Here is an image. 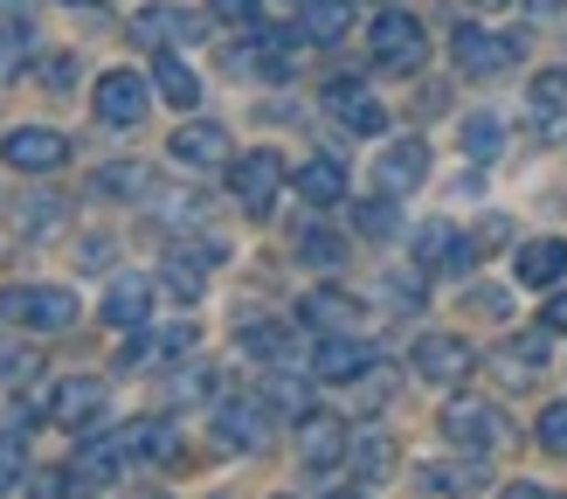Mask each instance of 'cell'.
Segmentation results:
<instances>
[{"label": "cell", "instance_id": "obj_10", "mask_svg": "<svg viewBox=\"0 0 567 499\" xmlns=\"http://www.w3.org/2000/svg\"><path fill=\"white\" fill-rule=\"evenodd\" d=\"M319 381H360L367 368H374V347L367 340H353V333H326L319 347H311V360H305Z\"/></svg>", "mask_w": 567, "mask_h": 499}, {"label": "cell", "instance_id": "obj_13", "mask_svg": "<svg viewBox=\"0 0 567 499\" xmlns=\"http://www.w3.org/2000/svg\"><path fill=\"white\" fill-rule=\"evenodd\" d=\"M422 174H430V139H394V146L374 160V187L381 194H409V187H422Z\"/></svg>", "mask_w": 567, "mask_h": 499}, {"label": "cell", "instance_id": "obj_14", "mask_svg": "<svg viewBox=\"0 0 567 499\" xmlns=\"http://www.w3.org/2000/svg\"><path fill=\"white\" fill-rule=\"evenodd\" d=\"M146 77H132V70H111V77H97V119L104 125H138L146 119Z\"/></svg>", "mask_w": 567, "mask_h": 499}, {"label": "cell", "instance_id": "obj_43", "mask_svg": "<svg viewBox=\"0 0 567 499\" xmlns=\"http://www.w3.org/2000/svg\"><path fill=\"white\" fill-rule=\"evenodd\" d=\"M208 14H215V21H243V28H249V21H264V14H257V0H208Z\"/></svg>", "mask_w": 567, "mask_h": 499}, {"label": "cell", "instance_id": "obj_42", "mask_svg": "<svg viewBox=\"0 0 567 499\" xmlns=\"http://www.w3.org/2000/svg\"><path fill=\"white\" fill-rule=\"evenodd\" d=\"M70 471H35V479H28V499H70Z\"/></svg>", "mask_w": 567, "mask_h": 499}, {"label": "cell", "instance_id": "obj_25", "mask_svg": "<svg viewBox=\"0 0 567 499\" xmlns=\"http://www.w3.org/2000/svg\"><path fill=\"white\" fill-rule=\"evenodd\" d=\"M298 194H305L311 208H332L339 194H347V166H339L332 153H319V160H305V166H298Z\"/></svg>", "mask_w": 567, "mask_h": 499}, {"label": "cell", "instance_id": "obj_9", "mask_svg": "<svg viewBox=\"0 0 567 499\" xmlns=\"http://www.w3.org/2000/svg\"><path fill=\"white\" fill-rule=\"evenodd\" d=\"M409 257H415L422 271H464V264H471V236H457L443 215H430V222H415Z\"/></svg>", "mask_w": 567, "mask_h": 499}, {"label": "cell", "instance_id": "obj_50", "mask_svg": "<svg viewBox=\"0 0 567 499\" xmlns=\"http://www.w3.org/2000/svg\"><path fill=\"white\" fill-rule=\"evenodd\" d=\"M63 8H104V0H63Z\"/></svg>", "mask_w": 567, "mask_h": 499}, {"label": "cell", "instance_id": "obj_11", "mask_svg": "<svg viewBox=\"0 0 567 499\" xmlns=\"http://www.w3.org/2000/svg\"><path fill=\"white\" fill-rule=\"evenodd\" d=\"M471 347L457 340V333H422V340H415V375L422 381H436V388H450V381H464L471 375Z\"/></svg>", "mask_w": 567, "mask_h": 499}, {"label": "cell", "instance_id": "obj_17", "mask_svg": "<svg viewBox=\"0 0 567 499\" xmlns=\"http://www.w3.org/2000/svg\"><path fill=\"white\" fill-rule=\"evenodd\" d=\"M125 458H132V437H83V451H76V465H70V479L76 486H111L125 471Z\"/></svg>", "mask_w": 567, "mask_h": 499}, {"label": "cell", "instance_id": "obj_15", "mask_svg": "<svg viewBox=\"0 0 567 499\" xmlns=\"http://www.w3.org/2000/svg\"><path fill=\"white\" fill-rule=\"evenodd\" d=\"M298 451H305V465H311V471H332L339 458L353 451V444H347V424H339L332 409H311L305 424H298Z\"/></svg>", "mask_w": 567, "mask_h": 499}, {"label": "cell", "instance_id": "obj_39", "mask_svg": "<svg viewBox=\"0 0 567 499\" xmlns=\"http://www.w3.org/2000/svg\"><path fill=\"white\" fill-rule=\"evenodd\" d=\"M498 243H513V222H505V215H485V222L471 230V257H492Z\"/></svg>", "mask_w": 567, "mask_h": 499}, {"label": "cell", "instance_id": "obj_19", "mask_svg": "<svg viewBox=\"0 0 567 499\" xmlns=\"http://www.w3.org/2000/svg\"><path fill=\"white\" fill-rule=\"evenodd\" d=\"M153 319V277H138V271H125V277H111V292H104V326H146Z\"/></svg>", "mask_w": 567, "mask_h": 499}, {"label": "cell", "instance_id": "obj_45", "mask_svg": "<svg viewBox=\"0 0 567 499\" xmlns=\"http://www.w3.org/2000/svg\"><path fill=\"white\" fill-rule=\"evenodd\" d=\"M104 264H111V243L104 236H83L76 243V271H104Z\"/></svg>", "mask_w": 567, "mask_h": 499}, {"label": "cell", "instance_id": "obj_47", "mask_svg": "<svg viewBox=\"0 0 567 499\" xmlns=\"http://www.w3.org/2000/svg\"><path fill=\"white\" fill-rule=\"evenodd\" d=\"M498 499H560V492H547V486H505Z\"/></svg>", "mask_w": 567, "mask_h": 499}, {"label": "cell", "instance_id": "obj_27", "mask_svg": "<svg viewBox=\"0 0 567 499\" xmlns=\"http://www.w3.org/2000/svg\"><path fill=\"white\" fill-rule=\"evenodd\" d=\"M492 360H498V381H505V388H526L533 375L547 368V347L533 340V333H519V340H505V347H498Z\"/></svg>", "mask_w": 567, "mask_h": 499}, {"label": "cell", "instance_id": "obj_21", "mask_svg": "<svg viewBox=\"0 0 567 499\" xmlns=\"http://www.w3.org/2000/svg\"><path fill=\"white\" fill-rule=\"evenodd\" d=\"M485 479H492V471L477 465V451H471V458L422 465V492H443V499H471V492H485Z\"/></svg>", "mask_w": 567, "mask_h": 499}, {"label": "cell", "instance_id": "obj_12", "mask_svg": "<svg viewBox=\"0 0 567 499\" xmlns=\"http://www.w3.org/2000/svg\"><path fill=\"white\" fill-rule=\"evenodd\" d=\"M443 437L457 444V451H477V458H485L492 444L505 437V424H498L492 403H450V409H443Z\"/></svg>", "mask_w": 567, "mask_h": 499}, {"label": "cell", "instance_id": "obj_51", "mask_svg": "<svg viewBox=\"0 0 567 499\" xmlns=\"http://www.w3.org/2000/svg\"><path fill=\"white\" fill-rule=\"evenodd\" d=\"M477 8H513V0H477Z\"/></svg>", "mask_w": 567, "mask_h": 499}, {"label": "cell", "instance_id": "obj_31", "mask_svg": "<svg viewBox=\"0 0 567 499\" xmlns=\"http://www.w3.org/2000/svg\"><path fill=\"white\" fill-rule=\"evenodd\" d=\"M526 104H533V119H540L547 132H560V119H567V70H547V77H533Z\"/></svg>", "mask_w": 567, "mask_h": 499}, {"label": "cell", "instance_id": "obj_23", "mask_svg": "<svg viewBox=\"0 0 567 499\" xmlns=\"http://www.w3.org/2000/svg\"><path fill=\"white\" fill-rule=\"evenodd\" d=\"M174 160L181 166H221V160H229V132L208 125V119H194V125L174 132Z\"/></svg>", "mask_w": 567, "mask_h": 499}, {"label": "cell", "instance_id": "obj_2", "mask_svg": "<svg viewBox=\"0 0 567 499\" xmlns=\"http://www.w3.org/2000/svg\"><path fill=\"white\" fill-rule=\"evenodd\" d=\"M229 187H236V208H243L249 222H270L277 194H284V153H270V146L243 153V160L229 166Z\"/></svg>", "mask_w": 567, "mask_h": 499}, {"label": "cell", "instance_id": "obj_18", "mask_svg": "<svg viewBox=\"0 0 567 499\" xmlns=\"http://www.w3.org/2000/svg\"><path fill=\"white\" fill-rule=\"evenodd\" d=\"M215 437L229 444V451H264V444H270L264 396L257 403H215Z\"/></svg>", "mask_w": 567, "mask_h": 499}, {"label": "cell", "instance_id": "obj_52", "mask_svg": "<svg viewBox=\"0 0 567 499\" xmlns=\"http://www.w3.org/2000/svg\"><path fill=\"white\" fill-rule=\"evenodd\" d=\"M138 499H166V492H138Z\"/></svg>", "mask_w": 567, "mask_h": 499}, {"label": "cell", "instance_id": "obj_46", "mask_svg": "<svg viewBox=\"0 0 567 499\" xmlns=\"http://www.w3.org/2000/svg\"><path fill=\"white\" fill-rule=\"evenodd\" d=\"M471 305H477V313H492V319H498V313H505V292H498V285H477V292H471Z\"/></svg>", "mask_w": 567, "mask_h": 499}, {"label": "cell", "instance_id": "obj_49", "mask_svg": "<svg viewBox=\"0 0 567 499\" xmlns=\"http://www.w3.org/2000/svg\"><path fill=\"white\" fill-rule=\"evenodd\" d=\"M28 8H35V0H0V21H21Z\"/></svg>", "mask_w": 567, "mask_h": 499}, {"label": "cell", "instance_id": "obj_40", "mask_svg": "<svg viewBox=\"0 0 567 499\" xmlns=\"http://www.w3.org/2000/svg\"><path fill=\"white\" fill-rule=\"evenodd\" d=\"M21 471H28V444H21L14 430H0V492H8Z\"/></svg>", "mask_w": 567, "mask_h": 499}, {"label": "cell", "instance_id": "obj_22", "mask_svg": "<svg viewBox=\"0 0 567 499\" xmlns=\"http://www.w3.org/2000/svg\"><path fill=\"white\" fill-rule=\"evenodd\" d=\"M567 277V243L560 236H540V243H519V285H533V292H547V285H560Z\"/></svg>", "mask_w": 567, "mask_h": 499}, {"label": "cell", "instance_id": "obj_53", "mask_svg": "<svg viewBox=\"0 0 567 499\" xmlns=\"http://www.w3.org/2000/svg\"><path fill=\"white\" fill-rule=\"evenodd\" d=\"M339 499H360V492H339Z\"/></svg>", "mask_w": 567, "mask_h": 499}, {"label": "cell", "instance_id": "obj_20", "mask_svg": "<svg viewBox=\"0 0 567 499\" xmlns=\"http://www.w3.org/2000/svg\"><path fill=\"white\" fill-rule=\"evenodd\" d=\"M347 28H353V0H305V14H298L305 49H332V42H347Z\"/></svg>", "mask_w": 567, "mask_h": 499}, {"label": "cell", "instance_id": "obj_36", "mask_svg": "<svg viewBox=\"0 0 567 499\" xmlns=\"http://www.w3.org/2000/svg\"><path fill=\"white\" fill-rule=\"evenodd\" d=\"M339 257H347V243H339L332 230H319V222H305V230H298V264H311V271H332Z\"/></svg>", "mask_w": 567, "mask_h": 499}, {"label": "cell", "instance_id": "obj_6", "mask_svg": "<svg viewBox=\"0 0 567 499\" xmlns=\"http://www.w3.org/2000/svg\"><path fill=\"white\" fill-rule=\"evenodd\" d=\"M0 160L21 166V174H55V166L70 160V139L49 132V125H14L8 139H0Z\"/></svg>", "mask_w": 567, "mask_h": 499}, {"label": "cell", "instance_id": "obj_28", "mask_svg": "<svg viewBox=\"0 0 567 499\" xmlns=\"http://www.w3.org/2000/svg\"><path fill=\"white\" fill-rule=\"evenodd\" d=\"M63 230V194H21L14 202V236H55Z\"/></svg>", "mask_w": 567, "mask_h": 499}, {"label": "cell", "instance_id": "obj_26", "mask_svg": "<svg viewBox=\"0 0 567 499\" xmlns=\"http://www.w3.org/2000/svg\"><path fill=\"white\" fill-rule=\"evenodd\" d=\"M153 83H159V98H166V104H181V111H194V104H202V77H194V70L181 63V49H159Z\"/></svg>", "mask_w": 567, "mask_h": 499}, {"label": "cell", "instance_id": "obj_16", "mask_svg": "<svg viewBox=\"0 0 567 499\" xmlns=\"http://www.w3.org/2000/svg\"><path fill=\"white\" fill-rule=\"evenodd\" d=\"M202 347V326L181 319V326H159V333H138V340L125 347V368H166L174 354H194Z\"/></svg>", "mask_w": 567, "mask_h": 499}, {"label": "cell", "instance_id": "obj_3", "mask_svg": "<svg viewBox=\"0 0 567 499\" xmlns=\"http://www.w3.org/2000/svg\"><path fill=\"white\" fill-rule=\"evenodd\" d=\"M0 313H8L14 326H28V333H63V326H76V292H63V285H14L8 298H0Z\"/></svg>", "mask_w": 567, "mask_h": 499}, {"label": "cell", "instance_id": "obj_30", "mask_svg": "<svg viewBox=\"0 0 567 499\" xmlns=\"http://www.w3.org/2000/svg\"><path fill=\"white\" fill-rule=\"evenodd\" d=\"M243 354L249 360H270V368H284L298 347H291V326H277V319H257V326H243Z\"/></svg>", "mask_w": 567, "mask_h": 499}, {"label": "cell", "instance_id": "obj_4", "mask_svg": "<svg viewBox=\"0 0 567 499\" xmlns=\"http://www.w3.org/2000/svg\"><path fill=\"white\" fill-rule=\"evenodd\" d=\"M208 28L194 8H174V0H153V8H138L132 21V42H146V49H187V42H202Z\"/></svg>", "mask_w": 567, "mask_h": 499}, {"label": "cell", "instance_id": "obj_7", "mask_svg": "<svg viewBox=\"0 0 567 499\" xmlns=\"http://www.w3.org/2000/svg\"><path fill=\"white\" fill-rule=\"evenodd\" d=\"M450 55H457L464 77H498V70L519 63V42L492 35V28H457V35H450Z\"/></svg>", "mask_w": 567, "mask_h": 499}, {"label": "cell", "instance_id": "obj_34", "mask_svg": "<svg viewBox=\"0 0 567 499\" xmlns=\"http://www.w3.org/2000/svg\"><path fill=\"white\" fill-rule=\"evenodd\" d=\"M28 63H35V28H28V21H8V28H0V83H14Z\"/></svg>", "mask_w": 567, "mask_h": 499}, {"label": "cell", "instance_id": "obj_35", "mask_svg": "<svg viewBox=\"0 0 567 499\" xmlns=\"http://www.w3.org/2000/svg\"><path fill=\"white\" fill-rule=\"evenodd\" d=\"M264 409L298 416V424H305V416H311V388H305L298 375H270V381H264Z\"/></svg>", "mask_w": 567, "mask_h": 499}, {"label": "cell", "instance_id": "obj_41", "mask_svg": "<svg viewBox=\"0 0 567 499\" xmlns=\"http://www.w3.org/2000/svg\"><path fill=\"white\" fill-rule=\"evenodd\" d=\"M533 430H540V444H547V451H567V403H547Z\"/></svg>", "mask_w": 567, "mask_h": 499}, {"label": "cell", "instance_id": "obj_29", "mask_svg": "<svg viewBox=\"0 0 567 499\" xmlns=\"http://www.w3.org/2000/svg\"><path fill=\"white\" fill-rule=\"evenodd\" d=\"M394 465H402V444H394L388 430H374V437H360V444H353V471H360L367 486L394 479Z\"/></svg>", "mask_w": 567, "mask_h": 499}, {"label": "cell", "instance_id": "obj_54", "mask_svg": "<svg viewBox=\"0 0 567 499\" xmlns=\"http://www.w3.org/2000/svg\"><path fill=\"white\" fill-rule=\"evenodd\" d=\"M291 8H305V0H291Z\"/></svg>", "mask_w": 567, "mask_h": 499}, {"label": "cell", "instance_id": "obj_37", "mask_svg": "<svg viewBox=\"0 0 567 499\" xmlns=\"http://www.w3.org/2000/svg\"><path fill=\"white\" fill-rule=\"evenodd\" d=\"M464 153H471V160H498V153H505V125L492 119V111L464 119Z\"/></svg>", "mask_w": 567, "mask_h": 499}, {"label": "cell", "instance_id": "obj_48", "mask_svg": "<svg viewBox=\"0 0 567 499\" xmlns=\"http://www.w3.org/2000/svg\"><path fill=\"white\" fill-rule=\"evenodd\" d=\"M547 326H554V333H567V292H554V305H547Z\"/></svg>", "mask_w": 567, "mask_h": 499}, {"label": "cell", "instance_id": "obj_8", "mask_svg": "<svg viewBox=\"0 0 567 499\" xmlns=\"http://www.w3.org/2000/svg\"><path fill=\"white\" fill-rule=\"evenodd\" d=\"M326 111L347 132H360V139H381L388 132V111H381V98L374 91H360L353 77H339V83H326Z\"/></svg>", "mask_w": 567, "mask_h": 499}, {"label": "cell", "instance_id": "obj_44", "mask_svg": "<svg viewBox=\"0 0 567 499\" xmlns=\"http://www.w3.org/2000/svg\"><path fill=\"white\" fill-rule=\"evenodd\" d=\"M42 83H49V91H70V83H76V55H49V63H42Z\"/></svg>", "mask_w": 567, "mask_h": 499}, {"label": "cell", "instance_id": "obj_33", "mask_svg": "<svg viewBox=\"0 0 567 499\" xmlns=\"http://www.w3.org/2000/svg\"><path fill=\"white\" fill-rule=\"evenodd\" d=\"M159 285L174 292V298H202V285H208V257H194V249H174V257H166V271H159Z\"/></svg>", "mask_w": 567, "mask_h": 499}, {"label": "cell", "instance_id": "obj_1", "mask_svg": "<svg viewBox=\"0 0 567 499\" xmlns=\"http://www.w3.org/2000/svg\"><path fill=\"white\" fill-rule=\"evenodd\" d=\"M367 49H374V63L394 70V77H415L422 63H430V35H422V21L402 14V8H388L374 28H367Z\"/></svg>", "mask_w": 567, "mask_h": 499}, {"label": "cell", "instance_id": "obj_5", "mask_svg": "<svg viewBox=\"0 0 567 499\" xmlns=\"http://www.w3.org/2000/svg\"><path fill=\"white\" fill-rule=\"evenodd\" d=\"M104 409H111V388L91 381V375H76V381H63V388L49 396V424H63V430H76V437H91V430L104 424Z\"/></svg>", "mask_w": 567, "mask_h": 499}, {"label": "cell", "instance_id": "obj_24", "mask_svg": "<svg viewBox=\"0 0 567 499\" xmlns=\"http://www.w3.org/2000/svg\"><path fill=\"white\" fill-rule=\"evenodd\" d=\"M91 194H104V202H146V194H153V166H138V160L97 166V174H91Z\"/></svg>", "mask_w": 567, "mask_h": 499}, {"label": "cell", "instance_id": "obj_32", "mask_svg": "<svg viewBox=\"0 0 567 499\" xmlns=\"http://www.w3.org/2000/svg\"><path fill=\"white\" fill-rule=\"evenodd\" d=\"M298 319L319 326V333H347V326H353V298H347V292H311V298L298 305Z\"/></svg>", "mask_w": 567, "mask_h": 499}, {"label": "cell", "instance_id": "obj_38", "mask_svg": "<svg viewBox=\"0 0 567 499\" xmlns=\"http://www.w3.org/2000/svg\"><path fill=\"white\" fill-rule=\"evenodd\" d=\"M353 230H360V236H374V243L394 236V194H374V202H360V208H353Z\"/></svg>", "mask_w": 567, "mask_h": 499}]
</instances>
